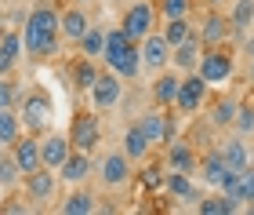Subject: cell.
I'll list each match as a JSON object with an SVG mask.
<instances>
[{"mask_svg":"<svg viewBox=\"0 0 254 215\" xmlns=\"http://www.w3.org/2000/svg\"><path fill=\"white\" fill-rule=\"evenodd\" d=\"M160 33H164V40L171 44V48H178V44H182V40H186L189 33H192V26H189V18H167Z\"/></svg>","mask_w":254,"mask_h":215,"instance_id":"cell-32","label":"cell"},{"mask_svg":"<svg viewBox=\"0 0 254 215\" xmlns=\"http://www.w3.org/2000/svg\"><path fill=\"white\" fill-rule=\"evenodd\" d=\"M102 183L106 186H124L127 183V175H131V161H127V153L117 150V153H109L106 161H102Z\"/></svg>","mask_w":254,"mask_h":215,"instance_id":"cell-19","label":"cell"},{"mask_svg":"<svg viewBox=\"0 0 254 215\" xmlns=\"http://www.w3.org/2000/svg\"><path fill=\"white\" fill-rule=\"evenodd\" d=\"M15 106V84H7V77H0V109Z\"/></svg>","mask_w":254,"mask_h":215,"instance_id":"cell-37","label":"cell"},{"mask_svg":"<svg viewBox=\"0 0 254 215\" xmlns=\"http://www.w3.org/2000/svg\"><path fill=\"white\" fill-rule=\"evenodd\" d=\"M251 205H254V197H251Z\"/></svg>","mask_w":254,"mask_h":215,"instance_id":"cell-41","label":"cell"},{"mask_svg":"<svg viewBox=\"0 0 254 215\" xmlns=\"http://www.w3.org/2000/svg\"><path fill=\"white\" fill-rule=\"evenodd\" d=\"M254 22V0H236L233 11H229V26H233V37H240L244 29H251Z\"/></svg>","mask_w":254,"mask_h":215,"instance_id":"cell-26","label":"cell"},{"mask_svg":"<svg viewBox=\"0 0 254 215\" xmlns=\"http://www.w3.org/2000/svg\"><path fill=\"white\" fill-rule=\"evenodd\" d=\"M167 194L171 197H196V190H192V179H189V172H167Z\"/></svg>","mask_w":254,"mask_h":215,"instance_id":"cell-31","label":"cell"},{"mask_svg":"<svg viewBox=\"0 0 254 215\" xmlns=\"http://www.w3.org/2000/svg\"><path fill=\"white\" fill-rule=\"evenodd\" d=\"M138 51H142V66H149L153 73L167 70L171 66V44L164 40V33H149V37L138 40Z\"/></svg>","mask_w":254,"mask_h":215,"instance_id":"cell-8","label":"cell"},{"mask_svg":"<svg viewBox=\"0 0 254 215\" xmlns=\"http://www.w3.org/2000/svg\"><path fill=\"white\" fill-rule=\"evenodd\" d=\"M178 84H182V73H160L153 81V103L160 109L175 106V95H178Z\"/></svg>","mask_w":254,"mask_h":215,"instance_id":"cell-21","label":"cell"},{"mask_svg":"<svg viewBox=\"0 0 254 215\" xmlns=\"http://www.w3.org/2000/svg\"><path fill=\"white\" fill-rule=\"evenodd\" d=\"M200 55H203V44H200L196 33H189L178 48H171V66H175L178 73H192L196 66H200Z\"/></svg>","mask_w":254,"mask_h":215,"instance_id":"cell-12","label":"cell"},{"mask_svg":"<svg viewBox=\"0 0 254 215\" xmlns=\"http://www.w3.org/2000/svg\"><path fill=\"white\" fill-rule=\"evenodd\" d=\"M69 142H73V150H84V153H91V150L102 142V120H98V109L76 113L73 124H69Z\"/></svg>","mask_w":254,"mask_h":215,"instance_id":"cell-3","label":"cell"},{"mask_svg":"<svg viewBox=\"0 0 254 215\" xmlns=\"http://www.w3.org/2000/svg\"><path fill=\"white\" fill-rule=\"evenodd\" d=\"M98 81V66H95V59H80V62H73V84L80 88V92H91V84Z\"/></svg>","mask_w":254,"mask_h":215,"instance_id":"cell-29","label":"cell"},{"mask_svg":"<svg viewBox=\"0 0 254 215\" xmlns=\"http://www.w3.org/2000/svg\"><path fill=\"white\" fill-rule=\"evenodd\" d=\"M156 11L164 18H189L192 0H156Z\"/></svg>","mask_w":254,"mask_h":215,"instance_id":"cell-34","label":"cell"},{"mask_svg":"<svg viewBox=\"0 0 254 215\" xmlns=\"http://www.w3.org/2000/svg\"><path fill=\"white\" fill-rule=\"evenodd\" d=\"M218 153H222V161L229 164V172H244V168L251 164V150H247L244 139H229Z\"/></svg>","mask_w":254,"mask_h":215,"instance_id":"cell-23","label":"cell"},{"mask_svg":"<svg viewBox=\"0 0 254 215\" xmlns=\"http://www.w3.org/2000/svg\"><path fill=\"white\" fill-rule=\"evenodd\" d=\"M95 172V164H91V153L84 150H73L65 157V161L59 164V179L65 186H80V183H87V175Z\"/></svg>","mask_w":254,"mask_h":215,"instance_id":"cell-10","label":"cell"},{"mask_svg":"<svg viewBox=\"0 0 254 215\" xmlns=\"http://www.w3.org/2000/svg\"><path fill=\"white\" fill-rule=\"evenodd\" d=\"M102 51H106V29L91 26L84 37H80V55H84V59H98Z\"/></svg>","mask_w":254,"mask_h":215,"instance_id":"cell-27","label":"cell"},{"mask_svg":"<svg viewBox=\"0 0 254 215\" xmlns=\"http://www.w3.org/2000/svg\"><path fill=\"white\" fill-rule=\"evenodd\" d=\"M167 168L171 172H196L200 168V161H196V153H192V146L189 142H178V139H171L167 146Z\"/></svg>","mask_w":254,"mask_h":215,"instance_id":"cell-20","label":"cell"},{"mask_svg":"<svg viewBox=\"0 0 254 215\" xmlns=\"http://www.w3.org/2000/svg\"><path fill=\"white\" fill-rule=\"evenodd\" d=\"M153 26H156V7L153 4H145V0H138V4H131L124 11V22H120V29L127 33V40H142V37H149L153 33Z\"/></svg>","mask_w":254,"mask_h":215,"instance_id":"cell-5","label":"cell"},{"mask_svg":"<svg viewBox=\"0 0 254 215\" xmlns=\"http://www.w3.org/2000/svg\"><path fill=\"white\" fill-rule=\"evenodd\" d=\"M91 26H87V15L80 7H65V11H59V33H62V40H69V44H80V37H84Z\"/></svg>","mask_w":254,"mask_h":215,"instance_id":"cell-18","label":"cell"},{"mask_svg":"<svg viewBox=\"0 0 254 215\" xmlns=\"http://www.w3.org/2000/svg\"><path fill=\"white\" fill-rule=\"evenodd\" d=\"M48 120H51V103L44 95H29L26 103H22V124H26L33 135H40V128H48Z\"/></svg>","mask_w":254,"mask_h":215,"instance_id":"cell-14","label":"cell"},{"mask_svg":"<svg viewBox=\"0 0 254 215\" xmlns=\"http://www.w3.org/2000/svg\"><path fill=\"white\" fill-rule=\"evenodd\" d=\"M142 183H145L149 190H160V186L167 183V175H164V172H156V168H142Z\"/></svg>","mask_w":254,"mask_h":215,"instance_id":"cell-36","label":"cell"},{"mask_svg":"<svg viewBox=\"0 0 254 215\" xmlns=\"http://www.w3.org/2000/svg\"><path fill=\"white\" fill-rule=\"evenodd\" d=\"M149 146H153V142L145 139V131L138 128V124H131V128L124 131V153H127V161H145Z\"/></svg>","mask_w":254,"mask_h":215,"instance_id":"cell-24","label":"cell"},{"mask_svg":"<svg viewBox=\"0 0 254 215\" xmlns=\"http://www.w3.org/2000/svg\"><path fill=\"white\" fill-rule=\"evenodd\" d=\"M138 128L145 131V139L153 142V146L175 139V117H171V113H160V106L149 109V113H142V117H138Z\"/></svg>","mask_w":254,"mask_h":215,"instance_id":"cell-9","label":"cell"},{"mask_svg":"<svg viewBox=\"0 0 254 215\" xmlns=\"http://www.w3.org/2000/svg\"><path fill=\"white\" fill-rule=\"evenodd\" d=\"M22 131V117H15L11 109H0V146H15Z\"/></svg>","mask_w":254,"mask_h":215,"instance_id":"cell-30","label":"cell"},{"mask_svg":"<svg viewBox=\"0 0 254 215\" xmlns=\"http://www.w3.org/2000/svg\"><path fill=\"white\" fill-rule=\"evenodd\" d=\"M76 4H84V0H76Z\"/></svg>","mask_w":254,"mask_h":215,"instance_id":"cell-40","label":"cell"},{"mask_svg":"<svg viewBox=\"0 0 254 215\" xmlns=\"http://www.w3.org/2000/svg\"><path fill=\"white\" fill-rule=\"evenodd\" d=\"M251 77H254V55H251Z\"/></svg>","mask_w":254,"mask_h":215,"instance_id":"cell-38","label":"cell"},{"mask_svg":"<svg viewBox=\"0 0 254 215\" xmlns=\"http://www.w3.org/2000/svg\"><path fill=\"white\" fill-rule=\"evenodd\" d=\"M0 33H4V15H0Z\"/></svg>","mask_w":254,"mask_h":215,"instance_id":"cell-39","label":"cell"},{"mask_svg":"<svg viewBox=\"0 0 254 215\" xmlns=\"http://www.w3.org/2000/svg\"><path fill=\"white\" fill-rule=\"evenodd\" d=\"M102 62H106L117 77H124V81H134L138 70H142V51H138L134 40H127L124 29H113V33H106V51H102Z\"/></svg>","mask_w":254,"mask_h":215,"instance_id":"cell-1","label":"cell"},{"mask_svg":"<svg viewBox=\"0 0 254 215\" xmlns=\"http://www.w3.org/2000/svg\"><path fill=\"white\" fill-rule=\"evenodd\" d=\"M22 55H26V48H22V33L4 29V33H0V77H11V70L18 66Z\"/></svg>","mask_w":254,"mask_h":215,"instance_id":"cell-15","label":"cell"},{"mask_svg":"<svg viewBox=\"0 0 254 215\" xmlns=\"http://www.w3.org/2000/svg\"><path fill=\"white\" fill-rule=\"evenodd\" d=\"M59 212L62 215H91V212H95V197L84 194V190H80V194H69L59 205Z\"/></svg>","mask_w":254,"mask_h":215,"instance_id":"cell-28","label":"cell"},{"mask_svg":"<svg viewBox=\"0 0 254 215\" xmlns=\"http://www.w3.org/2000/svg\"><path fill=\"white\" fill-rule=\"evenodd\" d=\"M59 29H40L37 22H26L22 26V48H26V55H33V59H55L59 55Z\"/></svg>","mask_w":254,"mask_h":215,"instance_id":"cell-4","label":"cell"},{"mask_svg":"<svg viewBox=\"0 0 254 215\" xmlns=\"http://www.w3.org/2000/svg\"><path fill=\"white\" fill-rule=\"evenodd\" d=\"M73 153V142H69V135H44L40 139V164H48L59 172V164L65 157Z\"/></svg>","mask_w":254,"mask_h":215,"instance_id":"cell-16","label":"cell"},{"mask_svg":"<svg viewBox=\"0 0 254 215\" xmlns=\"http://www.w3.org/2000/svg\"><path fill=\"white\" fill-rule=\"evenodd\" d=\"M55 186H59V172L48 164H40L37 172H29L26 175V194L33 201H51L55 197Z\"/></svg>","mask_w":254,"mask_h":215,"instance_id":"cell-13","label":"cell"},{"mask_svg":"<svg viewBox=\"0 0 254 215\" xmlns=\"http://www.w3.org/2000/svg\"><path fill=\"white\" fill-rule=\"evenodd\" d=\"M233 128H236L240 135H254V106L240 103V109H236V120H233Z\"/></svg>","mask_w":254,"mask_h":215,"instance_id":"cell-35","label":"cell"},{"mask_svg":"<svg viewBox=\"0 0 254 215\" xmlns=\"http://www.w3.org/2000/svg\"><path fill=\"white\" fill-rule=\"evenodd\" d=\"M196 73H200L207 84H225L229 77L236 73V62H233V55L225 51V44H222V48H203Z\"/></svg>","mask_w":254,"mask_h":215,"instance_id":"cell-2","label":"cell"},{"mask_svg":"<svg viewBox=\"0 0 254 215\" xmlns=\"http://www.w3.org/2000/svg\"><path fill=\"white\" fill-rule=\"evenodd\" d=\"M207 88H211V84H207V81H203V77L196 73V70H192V73H182V84H178L175 106H178V109L189 117V113H196V109L203 106V99H207Z\"/></svg>","mask_w":254,"mask_h":215,"instance_id":"cell-7","label":"cell"},{"mask_svg":"<svg viewBox=\"0 0 254 215\" xmlns=\"http://www.w3.org/2000/svg\"><path fill=\"white\" fill-rule=\"evenodd\" d=\"M251 26H254V22H251Z\"/></svg>","mask_w":254,"mask_h":215,"instance_id":"cell-42","label":"cell"},{"mask_svg":"<svg viewBox=\"0 0 254 215\" xmlns=\"http://www.w3.org/2000/svg\"><path fill=\"white\" fill-rule=\"evenodd\" d=\"M196 37H200V44L203 48H222V44L233 37V26H229V15H207L203 18V26L196 29Z\"/></svg>","mask_w":254,"mask_h":215,"instance_id":"cell-11","label":"cell"},{"mask_svg":"<svg viewBox=\"0 0 254 215\" xmlns=\"http://www.w3.org/2000/svg\"><path fill=\"white\" fill-rule=\"evenodd\" d=\"M11 153H15L22 175L37 172V168H40V135H26V139H18L15 146H11Z\"/></svg>","mask_w":254,"mask_h":215,"instance_id":"cell-17","label":"cell"},{"mask_svg":"<svg viewBox=\"0 0 254 215\" xmlns=\"http://www.w3.org/2000/svg\"><path fill=\"white\" fill-rule=\"evenodd\" d=\"M200 172H203V183L211 190H222L225 179H229V164L222 161V153H207L203 164H200Z\"/></svg>","mask_w":254,"mask_h":215,"instance_id":"cell-22","label":"cell"},{"mask_svg":"<svg viewBox=\"0 0 254 215\" xmlns=\"http://www.w3.org/2000/svg\"><path fill=\"white\" fill-rule=\"evenodd\" d=\"M91 109H113V106H120V99H124V77L117 73H98V81L91 84Z\"/></svg>","mask_w":254,"mask_h":215,"instance_id":"cell-6","label":"cell"},{"mask_svg":"<svg viewBox=\"0 0 254 215\" xmlns=\"http://www.w3.org/2000/svg\"><path fill=\"white\" fill-rule=\"evenodd\" d=\"M236 109H240V99H233V95H222V99H218V103L211 106V124H214V128H233Z\"/></svg>","mask_w":254,"mask_h":215,"instance_id":"cell-25","label":"cell"},{"mask_svg":"<svg viewBox=\"0 0 254 215\" xmlns=\"http://www.w3.org/2000/svg\"><path fill=\"white\" fill-rule=\"evenodd\" d=\"M18 179H26V175H22V168H18V161H15V153H11V157H0V186H11V190H15V186H18Z\"/></svg>","mask_w":254,"mask_h":215,"instance_id":"cell-33","label":"cell"}]
</instances>
